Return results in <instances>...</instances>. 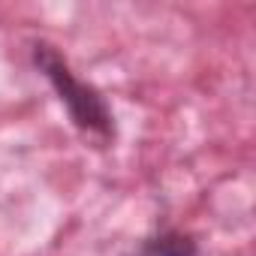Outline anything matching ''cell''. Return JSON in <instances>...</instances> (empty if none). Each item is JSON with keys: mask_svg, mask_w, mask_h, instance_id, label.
Listing matches in <instances>:
<instances>
[{"mask_svg": "<svg viewBox=\"0 0 256 256\" xmlns=\"http://www.w3.org/2000/svg\"><path fill=\"white\" fill-rule=\"evenodd\" d=\"M34 66L46 76V82L54 88L58 100L66 106L70 120L78 126L84 136H94L100 142H112L114 139V114L106 102V96L82 82L72 66L66 64V58L52 46V42H34Z\"/></svg>", "mask_w": 256, "mask_h": 256, "instance_id": "6da1fadb", "label": "cell"}, {"mask_svg": "<svg viewBox=\"0 0 256 256\" xmlns=\"http://www.w3.org/2000/svg\"><path fill=\"white\" fill-rule=\"evenodd\" d=\"M133 256H196V241L184 232H160L154 238H148L139 253Z\"/></svg>", "mask_w": 256, "mask_h": 256, "instance_id": "7a4b0ae2", "label": "cell"}]
</instances>
